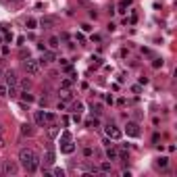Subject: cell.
<instances>
[{"instance_id":"obj_23","label":"cell","mask_w":177,"mask_h":177,"mask_svg":"<svg viewBox=\"0 0 177 177\" xmlns=\"http://www.w3.org/2000/svg\"><path fill=\"white\" fill-rule=\"evenodd\" d=\"M127 7H129V0H121V2H119V13H125Z\"/></svg>"},{"instance_id":"obj_25","label":"cell","mask_w":177,"mask_h":177,"mask_svg":"<svg viewBox=\"0 0 177 177\" xmlns=\"http://www.w3.org/2000/svg\"><path fill=\"white\" fill-rule=\"evenodd\" d=\"M48 127H50V129H48V136H50V137H56V133H58V129H56L54 125H48Z\"/></svg>"},{"instance_id":"obj_1","label":"cell","mask_w":177,"mask_h":177,"mask_svg":"<svg viewBox=\"0 0 177 177\" xmlns=\"http://www.w3.org/2000/svg\"><path fill=\"white\" fill-rule=\"evenodd\" d=\"M19 163L25 171L35 173L38 167H40V156H38L35 150H31V148H21L19 150Z\"/></svg>"},{"instance_id":"obj_17","label":"cell","mask_w":177,"mask_h":177,"mask_svg":"<svg viewBox=\"0 0 177 177\" xmlns=\"http://www.w3.org/2000/svg\"><path fill=\"white\" fill-rule=\"evenodd\" d=\"M21 100H23V102H34L35 98L29 94V92H21Z\"/></svg>"},{"instance_id":"obj_37","label":"cell","mask_w":177,"mask_h":177,"mask_svg":"<svg viewBox=\"0 0 177 177\" xmlns=\"http://www.w3.org/2000/svg\"><path fill=\"white\" fill-rule=\"evenodd\" d=\"M4 40H7V42H13V34H8V31H7V34H4Z\"/></svg>"},{"instance_id":"obj_35","label":"cell","mask_w":177,"mask_h":177,"mask_svg":"<svg viewBox=\"0 0 177 177\" xmlns=\"http://www.w3.org/2000/svg\"><path fill=\"white\" fill-rule=\"evenodd\" d=\"M75 40H77V42H82V44H83V42H86V38H83V34H77V35H75Z\"/></svg>"},{"instance_id":"obj_2","label":"cell","mask_w":177,"mask_h":177,"mask_svg":"<svg viewBox=\"0 0 177 177\" xmlns=\"http://www.w3.org/2000/svg\"><path fill=\"white\" fill-rule=\"evenodd\" d=\"M23 67H25L27 75H38V73H40V63L35 61V58H31V56H27V58H25Z\"/></svg>"},{"instance_id":"obj_15","label":"cell","mask_w":177,"mask_h":177,"mask_svg":"<svg viewBox=\"0 0 177 177\" xmlns=\"http://www.w3.org/2000/svg\"><path fill=\"white\" fill-rule=\"evenodd\" d=\"M25 25H27V29H38V19H34V17H29V19L25 21Z\"/></svg>"},{"instance_id":"obj_26","label":"cell","mask_w":177,"mask_h":177,"mask_svg":"<svg viewBox=\"0 0 177 177\" xmlns=\"http://www.w3.org/2000/svg\"><path fill=\"white\" fill-rule=\"evenodd\" d=\"M92 113H94L96 117H100V113H102V110H100V104H92Z\"/></svg>"},{"instance_id":"obj_36","label":"cell","mask_w":177,"mask_h":177,"mask_svg":"<svg viewBox=\"0 0 177 177\" xmlns=\"http://www.w3.org/2000/svg\"><path fill=\"white\" fill-rule=\"evenodd\" d=\"M0 96H2V98L7 96V86H0Z\"/></svg>"},{"instance_id":"obj_27","label":"cell","mask_w":177,"mask_h":177,"mask_svg":"<svg viewBox=\"0 0 177 177\" xmlns=\"http://www.w3.org/2000/svg\"><path fill=\"white\" fill-rule=\"evenodd\" d=\"M69 140H71V133H69V131H63V136H61V144H63V142H69Z\"/></svg>"},{"instance_id":"obj_19","label":"cell","mask_w":177,"mask_h":177,"mask_svg":"<svg viewBox=\"0 0 177 177\" xmlns=\"http://www.w3.org/2000/svg\"><path fill=\"white\" fill-rule=\"evenodd\" d=\"M54 121H56L54 113H46V127H48V125H54Z\"/></svg>"},{"instance_id":"obj_24","label":"cell","mask_w":177,"mask_h":177,"mask_svg":"<svg viewBox=\"0 0 177 177\" xmlns=\"http://www.w3.org/2000/svg\"><path fill=\"white\" fill-rule=\"evenodd\" d=\"M86 125H88V127H98V125H100V121H98V117H94V119H90Z\"/></svg>"},{"instance_id":"obj_16","label":"cell","mask_w":177,"mask_h":177,"mask_svg":"<svg viewBox=\"0 0 177 177\" xmlns=\"http://www.w3.org/2000/svg\"><path fill=\"white\" fill-rule=\"evenodd\" d=\"M98 171H100V173H110V171H113V167H110V163H100Z\"/></svg>"},{"instance_id":"obj_9","label":"cell","mask_w":177,"mask_h":177,"mask_svg":"<svg viewBox=\"0 0 177 177\" xmlns=\"http://www.w3.org/2000/svg\"><path fill=\"white\" fill-rule=\"evenodd\" d=\"M4 77H7V86H19V77H17L15 71H7Z\"/></svg>"},{"instance_id":"obj_8","label":"cell","mask_w":177,"mask_h":177,"mask_svg":"<svg viewBox=\"0 0 177 177\" xmlns=\"http://www.w3.org/2000/svg\"><path fill=\"white\" fill-rule=\"evenodd\" d=\"M34 121H35V125L46 127V110H38V113L34 115Z\"/></svg>"},{"instance_id":"obj_3","label":"cell","mask_w":177,"mask_h":177,"mask_svg":"<svg viewBox=\"0 0 177 177\" xmlns=\"http://www.w3.org/2000/svg\"><path fill=\"white\" fill-rule=\"evenodd\" d=\"M104 133H106V137H109V140H121V137H123V131L119 129L117 125H110V123L104 127Z\"/></svg>"},{"instance_id":"obj_5","label":"cell","mask_w":177,"mask_h":177,"mask_svg":"<svg viewBox=\"0 0 177 177\" xmlns=\"http://www.w3.org/2000/svg\"><path fill=\"white\" fill-rule=\"evenodd\" d=\"M56 21L58 19H56L54 15H46V17H42V19L38 21V25H42L44 29H50V27H54L56 25Z\"/></svg>"},{"instance_id":"obj_30","label":"cell","mask_w":177,"mask_h":177,"mask_svg":"<svg viewBox=\"0 0 177 177\" xmlns=\"http://www.w3.org/2000/svg\"><path fill=\"white\" fill-rule=\"evenodd\" d=\"M152 67H154V69L163 67V58H154V63H152Z\"/></svg>"},{"instance_id":"obj_13","label":"cell","mask_w":177,"mask_h":177,"mask_svg":"<svg viewBox=\"0 0 177 177\" xmlns=\"http://www.w3.org/2000/svg\"><path fill=\"white\" fill-rule=\"evenodd\" d=\"M58 46H61V38H56V35L48 38V48H50V50H56Z\"/></svg>"},{"instance_id":"obj_4","label":"cell","mask_w":177,"mask_h":177,"mask_svg":"<svg viewBox=\"0 0 177 177\" xmlns=\"http://www.w3.org/2000/svg\"><path fill=\"white\" fill-rule=\"evenodd\" d=\"M2 173L4 175H17L19 173V165L15 163V161H4L2 163Z\"/></svg>"},{"instance_id":"obj_39","label":"cell","mask_w":177,"mask_h":177,"mask_svg":"<svg viewBox=\"0 0 177 177\" xmlns=\"http://www.w3.org/2000/svg\"><path fill=\"white\" fill-rule=\"evenodd\" d=\"M0 75H2V71H0Z\"/></svg>"},{"instance_id":"obj_12","label":"cell","mask_w":177,"mask_h":177,"mask_svg":"<svg viewBox=\"0 0 177 177\" xmlns=\"http://www.w3.org/2000/svg\"><path fill=\"white\" fill-rule=\"evenodd\" d=\"M61 150L65 152V154H71V152L75 150V144L71 142V140H69V142H63V144H61Z\"/></svg>"},{"instance_id":"obj_34","label":"cell","mask_w":177,"mask_h":177,"mask_svg":"<svg viewBox=\"0 0 177 177\" xmlns=\"http://www.w3.org/2000/svg\"><path fill=\"white\" fill-rule=\"evenodd\" d=\"M82 29H83V31H92V25H90V23H83Z\"/></svg>"},{"instance_id":"obj_7","label":"cell","mask_w":177,"mask_h":177,"mask_svg":"<svg viewBox=\"0 0 177 177\" xmlns=\"http://www.w3.org/2000/svg\"><path fill=\"white\" fill-rule=\"evenodd\" d=\"M125 133L129 137H137L140 136V125H137L136 121H129L127 125H125Z\"/></svg>"},{"instance_id":"obj_33","label":"cell","mask_w":177,"mask_h":177,"mask_svg":"<svg viewBox=\"0 0 177 177\" xmlns=\"http://www.w3.org/2000/svg\"><path fill=\"white\" fill-rule=\"evenodd\" d=\"M63 100H65V102H67V100H71V94H69V92H63Z\"/></svg>"},{"instance_id":"obj_10","label":"cell","mask_w":177,"mask_h":177,"mask_svg":"<svg viewBox=\"0 0 177 177\" xmlns=\"http://www.w3.org/2000/svg\"><path fill=\"white\" fill-rule=\"evenodd\" d=\"M44 165H54V150L50 148V146H48V150L46 152H44Z\"/></svg>"},{"instance_id":"obj_29","label":"cell","mask_w":177,"mask_h":177,"mask_svg":"<svg viewBox=\"0 0 177 177\" xmlns=\"http://www.w3.org/2000/svg\"><path fill=\"white\" fill-rule=\"evenodd\" d=\"M21 88H23V90H29V88H31V82H29V79H23V82H21Z\"/></svg>"},{"instance_id":"obj_32","label":"cell","mask_w":177,"mask_h":177,"mask_svg":"<svg viewBox=\"0 0 177 177\" xmlns=\"http://www.w3.org/2000/svg\"><path fill=\"white\" fill-rule=\"evenodd\" d=\"M94 154V150L92 148H83V156H92Z\"/></svg>"},{"instance_id":"obj_21","label":"cell","mask_w":177,"mask_h":177,"mask_svg":"<svg viewBox=\"0 0 177 177\" xmlns=\"http://www.w3.org/2000/svg\"><path fill=\"white\" fill-rule=\"evenodd\" d=\"M106 156H109L110 161H115V158H117V150L110 148V146H106Z\"/></svg>"},{"instance_id":"obj_31","label":"cell","mask_w":177,"mask_h":177,"mask_svg":"<svg viewBox=\"0 0 177 177\" xmlns=\"http://www.w3.org/2000/svg\"><path fill=\"white\" fill-rule=\"evenodd\" d=\"M7 142H4V136H2V125H0V148H4Z\"/></svg>"},{"instance_id":"obj_20","label":"cell","mask_w":177,"mask_h":177,"mask_svg":"<svg viewBox=\"0 0 177 177\" xmlns=\"http://www.w3.org/2000/svg\"><path fill=\"white\" fill-rule=\"evenodd\" d=\"M71 109H73V113L82 115V113H83V102H73V106H71Z\"/></svg>"},{"instance_id":"obj_28","label":"cell","mask_w":177,"mask_h":177,"mask_svg":"<svg viewBox=\"0 0 177 177\" xmlns=\"http://www.w3.org/2000/svg\"><path fill=\"white\" fill-rule=\"evenodd\" d=\"M52 175H56V177H63V175H65V171H63V169H58V167H54V169H52Z\"/></svg>"},{"instance_id":"obj_11","label":"cell","mask_w":177,"mask_h":177,"mask_svg":"<svg viewBox=\"0 0 177 177\" xmlns=\"http://www.w3.org/2000/svg\"><path fill=\"white\" fill-rule=\"evenodd\" d=\"M34 133H35L34 125H29V123H25V125H21V136H27V137H31Z\"/></svg>"},{"instance_id":"obj_18","label":"cell","mask_w":177,"mask_h":177,"mask_svg":"<svg viewBox=\"0 0 177 177\" xmlns=\"http://www.w3.org/2000/svg\"><path fill=\"white\" fill-rule=\"evenodd\" d=\"M73 82H75L73 77H71V79H69V77H67V79H63V82H61V88H63V90H69V88H71V86H73Z\"/></svg>"},{"instance_id":"obj_14","label":"cell","mask_w":177,"mask_h":177,"mask_svg":"<svg viewBox=\"0 0 177 177\" xmlns=\"http://www.w3.org/2000/svg\"><path fill=\"white\" fill-rule=\"evenodd\" d=\"M7 96H11V98H17V96H19V90H17V86H7Z\"/></svg>"},{"instance_id":"obj_22","label":"cell","mask_w":177,"mask_h":177,"mask_svg":"<svg viewBox=\"0 0 177 177\" xmlns=\"http://www.w3.org/2000/svg\"><path fill=\"white\" fill-rule=\"evenodd\" d=\"M167 165H169V158H167V156H161V158L156 161V167H161V169H165Z\"/></svg>"},{"instance_id":"obj_6","label":"cell","mask_w":177,"mask_h":177,"mask_svg":"<svg viewBox=\"0 0 177 177\" xmlns=\"http://www.w3.org/2000/svg\"><path fill=\"white\" fill-rule=\"evenodd\" d=\"M56 61L54 52H48V50H44V54H42V58L38 63H40V67H48V65H52V63Z\"/></svg>"},{"instance_id":"obj_38","label":"cell","mask_w":177,"mask_h":177,"mask_svg":"<svg viewBox=\"0 0 177 177\" xmlns=\"http://www.w3.org/2000/svg\"><path fill=\"white\" fill-rule=\"evenodd\" d=\"M11 2H19V0H11Z\"/></svg>"}]
</instances>
